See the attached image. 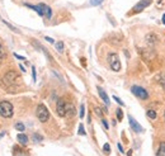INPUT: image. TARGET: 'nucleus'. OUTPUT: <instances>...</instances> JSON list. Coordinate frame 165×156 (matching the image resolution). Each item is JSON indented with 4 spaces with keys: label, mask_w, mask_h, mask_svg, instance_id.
<instances>
[{
    "label": "nucleus",
    "mask_w": 165,
    "mask_h": 156,
    "mask_svg": "<svg viewBox=\"0 0 165 156\" xmlns=\"http://www.w3.org/2000/svg\"><path fill=\"white\" fill-rule=\"evenodd\" d=\"M25 6H28V8L33 9V10H36L38 14L41 15V17H47L48 19L52 17V10H51V8H50V6H47L46 4H38V5L25 4Z\"/></svg>",
    "instance_id": "f257e3e1"
},
{
    "label": "nucleus",
    "mask_w": 165,
    "mask_h": 156,
    "mask_svg": "<svg viewBox=\"0 0 165 156\" xmlns=\"http://www.w3.org/2000/svg\"><path fill=\"white\" fill-rule=\"evenodd\" d=\"M0 116L4 118H10L13 116V106L10 102H0Z\"/></svg>",
    "instance_id": "f03ea898"
},
{
    "label": "nucleus",
    "mask_w": 165,
    "mask_h": 156,
    "mask_svg": "<svg viewBox=\"0 0 165 156\" xmlns=\"http://www.w3.org/2000/svg\"><path fill=\"white\" fill-rule=\"evenodd\" d=\"M36 114H37V118L40 119V122H42V123L47 122L50 119V112L47 109V107L43 106V104H38Z\"/></svg>",
    "instance_id": "7ed1b4c3"
},
{
    "label": "nucleus",
    "mask_w": 165,
    "mask_h": 156,
    "mask_svg": "<svg viewBox=\"0 0 165 156\" xmlns=\"http://www.w3.org/2000/svg\"><path fill=\"white\" fill-rule=\"evenodd\" d=\"M108 62L110 65V69L113 71H119L121 70V61L117 53H109L108 55Z\"/></svg>",
    "instance_id": "20e7f679"
},
{
    "label": "nucleus",
    "mask_w": 165,
    "mask_h": 156,
    "mask_svg": "<svg viewBox=\"0 0 165 156\" xmlns=\"http://www.w3.org/2000/svg\"><path fill=\"white\" fill-rule=\"evenodd\" d=\"M150 4H151V0H141V1H138L137 4L133 6L132 10L128 13V15H133V14H136V13L142 12L145 8H147Z\"/></svg>",
    "instance_id": "39448f33"
},
{
    "label": "nucleus",
    "mask_w": 165,
    "mask_h": 156,
    "mask_svg": "<svg viewBox=\"0 0 165 156\" xmlns=\"http://www.w3.org/2000/svg\"><path fill=\"white\" fill-rule=\"evenodd\" d=\"M131 91H132L133 95H136V97L140 98V99H142V100L147 99V97H149V93H147V91H146L144 88L138 87V85H133V87L131 88Z\"/></svg>",
    "instance_id": "423d86ee"
},
{
    "label": "nucleus",
    "mask_w": 165,
    "mask_h": 156,
    "mask_svg": "<svg viewBox=\"0 0 165 156\" xmlns=\"http://www.w3.org/2000/svg\"><path fill=\"white\" fill-rule=\"evenodd\" d=\"M66 108H68V103L65 102V99L60 98L56 103V112L60 117H65L66 116Z\"/></svg>",
    "instance_id": "0eeeda50"
},
{
    "label": "nucleus",
    "mask_w": 165,
    "mask_h": 156,
    "mask_svg": "<svg viewBox=\"0 0 165 156\" xmlns=\"http://www.w3.org/2000/svg\"><path fill=\"white\" fill-rule=\"evenodd\" d=\"M138 51H140V53H141V57L146 62L151 61V60L155 57V51L152 48H150V47H147V48H140Z\"/></svg>",
    "instance_id": "6e6552de"
},
{
    "label": "nucleus",
    "mask_w": 165,
    "mask_h": 156,
    "mask_svg": "<svg viewBox=\"0 0 165 156\" xmlns=\"http://www.w3.org/2000/svg\"><path fill=\"white\" fill-rule=\"evenodd\" d=\"M128 122H130V126H131V128L133 129L135 132H142V127L141 125L133 118L132 116H128Z\"/></svg>",
    "instance_id": "1a4fd4ad"
},
{
    "label": "nucleus",
    "mask_w": 165,
    "mask_h": 156,
    "mask_svg": "<svg viewBox=\"0 0 165 156\" xmlns=\"http://www.w3.org/2000/svg\"><path fill=\"white\" fill-rule=\"evenodd\" d=\"M97 90H98V94H99V97L102 98V99H103L104 103H106V106H109V98H108V95H107L106 91H104L100 87H98Z\"/></svg>",
    "instance_id": "9d476101"
},
{
    "label": "nucleus",
    "mask_w": 165,
    "mask_h": 156,
    "mask_svg": "<svg viewBox=\"0 0 165 156\" xmlns=\"http://www.w3.org/2000/svg\"><path fill=\"white\" fill-rule=\"evenodd\" d=\"M146 41L149 42V44H154L158 41V37L155 36V33H149L147 36H146Z\"/></svg>",
    "instance_id": "9b49d317"
},
{
    "label": "nucleus",
    "mask_w": 165,
    "mask_h": 156,
    "mask_svg": "<svg viewBox=\"0 0 165 156\" xmlns=\"http://www.w3.org/2000/svg\"><path fill=\"white\" fill-rule=\"evenodd\" d=\"M17 138H18L19 144H22V145H27V142H28V137L24 135V133H19V135L17 136Z\"/></svg>",
    "instance_id": "f8f14e48"
},
{
    "label": "nucleus",
    "mask_w": 165,
    "mask_h": 156,
    "mask_svg": "<svg viewBox=\"0 0 165 156\" xmlns=\"http://www.w3.org/2000/svg\"><path fill=\"white\" fill-rule=\"evenodd\" d=\"M156 156H165V142H161V144L159 145V150H158Z\"/></svg>",
    "instance_id": "ddd939ff"
},
{
    "label": "nucleus",
    "mask_w": 165,
    "mask_h": 156,
    "mask_svg": "<svg viewBox=\"0 0 165 156\" xmlns=\"http://www.w3.org/2000/svg\"><path fill=\"white\" fill-rule=\"evenodd\" d=\"M74 112H75L74 106H72V104H68V108H66V116L71 117L72 114H74Z\"/></svg>",
    "instance_id": "4468645a"
},
{
    "label": "nucleus",
    "mask_w": 165,
    "mask_h": 156,
    "mask_svg": "<svg viewBox=\"0 0 165 156\" xmlns=\"http://www.w3.org/2000/svg\"><path fill=\"white\" fill-rule=\"evenodd\" d=\"M156 80L160 82V85L165 89V74H159V76L156 78Z\"/></svg>",
    "instance_id": "2eb2a0df"
},
{
    "label": "nucleus",
    "mask_w": 165,
    "mask_h": 156,
    "mask_svg": "<svg viewBox=\"0 0 165 156\" xmlns=\"http://www.w3.org/2000/svg\"><path fill=\"white\" fill-rule=\"evenodd\" d=\"M24 128H25V126L23 123H20V122L15 123V129H18V131H24Z\"/></svg>",
    "instance_id": "dca6fc26"
},
{
    "label": "nucleus",
    "mask_w": 165,
    "mask_h": 156,
    "mask_svg": "<svg viewBox=\"0 0 165 156\" xmlns=\"http://www.w3.org/2000/svg\"><path fill=\"white\" fill-rule=\"evenodd\" d=\"M94 112H95V114H97L98 117H100V118L103 117V112H102V109L99 107H94Z\"/></svg>",
    "instance_id": "f3484780"
},
{
    "label": "nucleus",
    "mask_w": 165,
    "mask_h": 156,
    "mask_svg": "<svg viewBox=\"0 0 165 156\" xmlns=\"http://www.w3.org/2000/svg\"><path fill=\"white\" fill-rule=\"evenodd\" d=\"M147 116H149V118L155 119L156 118V112L155 110H147Z\"/></svg>",
    "instance_id": "a211bd4d"
},
{
    "label": "nucleus",
    "mask_w": 165,
    "mask_h": 156,
    "mask_svg": "<svg viewBox=\"0 0 165 156\" xmlns=\"http://www.w3.org/2000/svg\"><path fill=\"white\" fill-rule=\"evenodd\" d=\"M43 137L41 135H38V133H36V135H33V141L34 142H40V141H42Z\"/></svg>",
    "instance_id": "6ab92c4d"
},
{
    "label": "nucleus",
    "mask_w": 165,
    "mask_h": 156,
    "mask_svg": "<svg viewBox=\"0 0 165 156\" xmlns=\"http://www.w3.org/2000/svg\"><path fill=\"white\" fill-rule=\"evenodd\" d=\"M56 48L59 52H62L63 51V42H57L56 43Z\"/></svg>",
    "instance_id": "aec40b11"
},
{
    "label": "nucleus",
    "mask_w": 165,
    "mask_h": 156,
    "mask_svg": "<svg viewBox=\"0 0 165 156\" xmlns=\"http://www.w3.org/2000/svg\"><path fill=\"white\" fill-rule=\"evenodd\" d=\"M78 133H79V135H81V136H85V129H84V126H82V125H79Z\"/></svg>",
    "instance_id": "412c9836"
},
{
    "label": "nucleus",
    "mask_w": 165,
    "mask_h": 156,
    "mask_svg": "<svg viewBox=\"0 0 165 156\" xmlns=\"http://www.w3.org/2000/svg\"><path fill=\"white\" fill-rule=\"evenodd\" d=\"M103 151L106 152V154H109L110 152V146H109V144H106L103 146Z\"/></svg>",
    "instance_id": "4be33fe9"
},
{
    "label": "nucleus",
    "mask_w": 165,
    "mask_h": 156,
    "mask_svg": "<svg viewBox=\"0 0 165 156\" xmlns=\"http://www.w3.org/2000/svg\"><path fill=\"white\" fill-rule=\"evenodd\" d=\"M117 118H118V121H122V118H123L122 109H117Z\"/></svg>",
    "instance_id": "5701e85b"
},
{
    "label": "nucleus",
    "mask_w": 165,
    "mask_h": 156,
    "mask_svg": "<svg viewBox=\"0 0 165 156\" xmlns=\"http://www.w3.org/2000/svg\"><path fill=\"white\" fill-rule=\"evenodd\" d=\"M84 113H85V107H84V104H81L80 106V118H84Z\"/></svg>",
    "instance_id": "b1692460"
},
{
    "label": "nucleus",
    "mask_w": 165,
    "mask_h": 156,
    "mask_svg": "<svg viewBox=\"0 0 165 156\" xmlns=\"http://www.w3.org/2000/svg\"><path fill=\"white\" fill-rule=\"evenodd\" d=\"M103 3V0H90V4L91 5H99Z\"/></svg>",
    "instance_id": "393cba45"
},
{
    "label": "nucleus",
    "mask_w": 165,
    "mask_h": 156,
    "mask_svg": "<svg viewBox=\"0 0 165 156\" xmlns=\"http://www.w3.org/2000/svg\"><path fill=\"white\" fill-rule=\"evenodd\" d=\"M113 99H114V100H116V102H117V103H118V104H119V106H123V102H122V100H121V99H119V98H118V97H117V95H113Z\"/></svg>",
    "instance_id": "a878e982"
},
{
    "label": "nucleus",
    "mask_w": 165,
    "mask_h": 156,
    "mask_svg": "<svg viewBox=\"0 0 165 156\" xmlns=\"http://www.w3.org/2000/svg\"><path fill=\"white\" fill-rule=\"evenodd\" d=\"M32 79H33V81H36V69H34V66H32Z\"/></svg>",
    "instance_id": "bb28decb"
},
{
    "label": "nucleus",
    "mask_w": 165,
    "mask_h": 156,
    "mask_svg": "<svg viewBox=\"0 0 165 156\" xmlns=\"http://www.w3.org/2000/svg\"><path fill=\"white\" fill-rule=\"evenodd\" d=\"M5 56V52H4V48H3L1 43H0V59H3V57Z\"/></svg>",
    "instance_id": "cd10ccee"
},
{
    "label": "nucleus",
    "mask_w": 165,
    "mask_h": 156,
    "mask_svg": "<svg viewBox=\"0 0 165 156\" xmlns=\"http://www.w3.org/2000/svg\"><path fill=\"white\" fill-rule=\"evenodd\" d=\"M102 123H103V126H104V128H106V129H108V127H109V126H108V123H107V121H106V119H102Z\"/></svg>",
    "instance_id": "c85d7f7f"
},
{
    "label": "nucleus",
    "mask_w": 165,
    "mask_h": 156,
    "mask_svg": "<svg viewBox=\"0 0 165 156\" xmlns=\"http://www.w3.org/2000/svg\"><path fill=\"white\" fill-rule=\"evenodd\" d=\"M46 41L47 42H50V43H55V41H53L52 38H50V37H46Z\"/></svg>",
    "instance_id": "c756f323"
},
{
    "label": "nucleus",
    "mask_w": 165,
    "mask_h": 156,
    "mask_svg": "<svg viewBox=\"0 0 165 156\" xmlns=\"http://www.w3.org/2000/svg\"><path fill=\"white\" fill-rule=\"evenodd\" d=\"M14 56H15V57H17V59H19V60H24V57L19 56V55H17V53H14Z\"/></svg>",
    "instance_id": "7c9ffc66"
},
{
    "label": "nucleus",
    "mask_w": 165,
    "mask_h": 156,
    "mask_svg": "<svg viewBox=\"0 0 165 156\" xmlns=\"http://www.w3.org/2000/svg\"><path fill=\"white\" fill-rule=\"evenodd\" d=\"M118 149H119L121 152H123V149H122V145H121V144H118Z\"/></svg>",
    "instance_id": "2f4dec72"
},
{
    "label": "nucleus",
    "mask_w": 165,
    "mask_h": 156,
    "mask_svg": "<svg viewBox=\"0 0 165 156\" xmlns=\"http://www.w3.org/2000/svg\"><path fill=\"white\" fill-rule=\"evenodd\" d=\"M127 155H128V156H132V151L130 150V151H128V154H127Z\"/></svg>",
    "instance_id": "473e14b6"
},
{
    "label": "nucleus",
    "mask_w": 165,
    "mask_h": 156,
    "mask_svg": "<svg viewBox=\"0 0 165 156\" xmlns=\"http://www.w3.org/2000/svg\"><path fill=\"white\" fill-rule=\"evenodd\" d=\"M163 23H164V24H165V14H164V15H163Z\"/></svg>",
    "instance_id": "72a5a7b5"
},
{
    "label": "nucleus",
    "mask_w": 165,
    "mask_h": 156,
    "mask_svg": "<svg viewBox=\"0 0 165 156\" xmlns=\"http://www.w3.org/2000/svg\"><path fill=\"white\" fill-rule=\"evenodd\" d=\"M164 119H165V112H164Z\"/></svg>",
    "instance_id": "f704fd0d"
}]
</instances>
